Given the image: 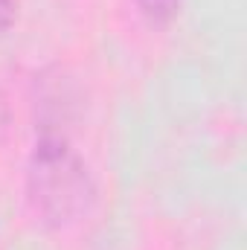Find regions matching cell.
<instances>
[{
	"instance_id": "7a4b0ae2",
	"label": "cell",
	"mask_w": 247,
	"mask_h": 250,
	"mask_svg": "<svg viewBox=\"0 0 247 250\" xmlns=\"http://www.w3.org/2000/svg\"><path fill=\"white\" fill-rule=\"evenodd\" d=\"M134 3L151 23H169L181 9V0H134Z\"/></svg>"
},
{
	"instance_id": "3957f363",
	"label": "cell",
	"mask_w": 247,
	"mask_h": 250,
	"mask_svg": "<svg viewBox=\"0 0 247 250\" xmlns=\"http://www.w3.org/2000/svg\"><path fill=\"white\" fill-rule=\"evenodd\" d=\"M15 15H18V0H0V35L12 26Z\"/></svg>"
},
{
	"instance_id": "6da1fadb",
	"label": "cell",
	"mask_w": 247,
	"mask_h": 250,
	"mask_svg": "<svg viewBox=\"0 0 247 250\" xmlns=\"http://www.w3.org/2000/svg\"><path fill=\"white\" fill-rule=\"evenodd\" d=\"M26 198L47 227H70L90 212L93 178L62 134H44L35 143L26 166Z\"/></svg>"
}]
</instances>
